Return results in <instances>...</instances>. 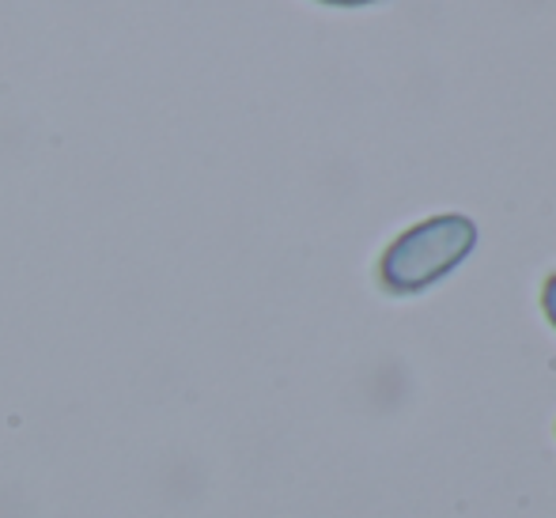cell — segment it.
I'll use <instances>...</instances> for the list:
<instances>
[{"mask_svg":"<svg viewBox=\"0 0 556 518\" xmlns=\"http://www.w3.org/2000/svg\"><path fill=\"white\" fill-rule=\"evenodd\" d=\"M477 242V227L466 216H432L409 227L387 247L379 262V280L387 292L413 295L443 280L454 265L466 262Z\"/></svg>","mask_w":556,"mask_h":518,"instance_id":"obj_1","label":"cell"},{"mask_svg":"<svg viewBox=\"0 0 556 518\" xmlns=\"http://www.w3.org/2000/svg\"><path fill=\"white\" fill-rule=\"evenodd\" d=\"M542 307H545V314H549V321L556 326V273L549 280H545V292H542Z\"/></svg>","mask_w":556,"mask_h":518,"instance_id":"obj_2","label":"cell"},{"mask_svg":"<svg viewBox=\"0 0 556 518\" xmlns=\"http://www.w3.org/2000/svg\"><path fill=\"white\" fill-rule=\"evenodd\" d=\"M323 4H337V8H359V4H375V0H323Z\"/></svg>","mask_w":556,"mask_h":518,"instance_id":"obj_3","label":"cell"}]
</instances>
